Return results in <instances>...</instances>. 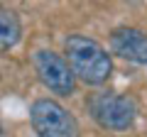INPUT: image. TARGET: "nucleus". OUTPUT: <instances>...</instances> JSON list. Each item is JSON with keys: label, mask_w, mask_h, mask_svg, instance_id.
<instances>
[{"label": "nucleus", "mask_w": 147, "mask_h": 137, "mask_svg": "<svg viewBox=\"0 0 147 137\" xmlns=\"http://www.w3.org/2000/svg\"><path fill=\"white\" fill-rule=\"evenodd\" d=\"M32 66H34V74L42 81V86L49 88L52 93L66 98L76 91V79L61 54L52 52V49H37L32 54Z\"/></svg>", "instance_id": "4"}, {"label": "nucleus", "mask_w": 147, "mask_h": 137, "mask_svg": "<svg viewBox=\"0 0 147 137\" xmlns=\"http://www.w3.org/2000/svg\"><path fill=\"white\" fill-rule=\"evenodd\" d=\"M88 113L103 130L125 132L137 120V103L127 93L115 91H100L93 93L88 100Z\"/></svg>", "instance_id": "2"}, {"label": "nucleus", "mask_w": 147, "mask_h": 137, "mask_svg": "<svg viewBox=\"0 0 147 137\" xmlns=\"http://www.w3.org/2000/svg\"><path fill=\"white\" fill-rule=\"evenodd\" d=\"M64 61L69 64L74 79L86 86H103L113 74V56L86 34H69L64 39Z\"/></svg>", "instance_id": "1"}, {"label": "nucleus", "mask_w": 147, "mask_h": 137, "mask_svg": "<svg viewBox=\"0 0 147 137\" xmlns=\"http://www.w3.org/2000/svg\"><path fill=\"white\" fill-rule=\"evenodd\" d=\"M110 52L130 64H147V32L137 27H115L110 32Z\"/></svg>", "instance_id": "5"}, {"label": "nucleus", "mask_w": 147, "mask_h": 137, "mask_svg": "<svg viewBox=\"0 0 147 137\" xmlns=\"http://www.w3.org/2000/svg\"><path fill=\"white\" fill-rule=\"evenodd\" d=\"M22 39V22L17 12L0 7V52H10Z\"/></svg>", "instance_id": "6"}, {"label": "nucleus", "mask_w": 147, "mask_h": 137, "mask_svg": "<svg viewBox=\"0 0 147 137\" xmlns=\"http://www.w3.org/2000/svg\"><path fill=\"white\" fill-rule=\"evenodd\" d=\"M30 122L37 137H79V122L54 98H37L30 105Z\"/></svg>", "instance_id": "3"}]
</instances>
